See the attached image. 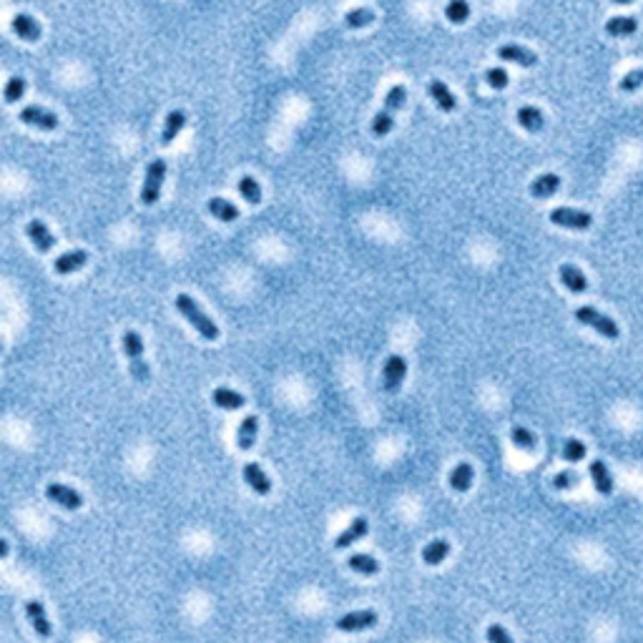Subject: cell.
Segmentation results:
<instances>
[{
  "label": "cell",
  "mask_w": 643,
  "mask_h": 643,
  "mask_svg": "<svg viewBox=\"0 0 643 643\" xmlns=\"http://www.w3.org/2000/svg\"><path fill=\"white\" fill-rule=\"evenodd\" d=\"M405 101H408V88L402 86V83H395V86L387 91L382 109H379L372 118V136L374 138H385L387 133L392 131V126H395V116H397V111L402 109Z\"/></svg>",
  "instance_id": "cell-1"
},
{
  "label": "cell",
  "mask_w": 643,
  "mask_h": 643,
  "mask_svg": "<svg viewBox=\"0 0 643 643\" xmlns=\"http://www.w3.org/2000/svg\"><path fill=\"white\" fill-rule=\"evenodd\" d=\"M405 374H408V362L402 355H390L385 362V369H382V385L387 392H397L405 382Z\"/></svg>",
  "instance_id": "cell-9"
},
{
  "label": "cell",
  "mask_w": 643,
  "mask_h": 643,
  "mask_svg": "<svg viewBox=\"0 0 643 643\" xmlns=\"http://www.w3.org/2000/svg\"><path fill=\"white\" fill-rule=\"evenodd\" d=\"M257 432H259V420L257 415H247V417L241 420L239 430H236V445H239V450H252L254 442H257Z\"/></svg>",
  "instance_id": "cell-22"
},
{
  "label": "cell",
  "mask_w": 643,
  "mask_h": 643,
  "mask_svg": "<svg viewBox=\"0 0 643 643\" xmlns=\"http://www.w3.org/2000/svg\"><path fill=\"white\" fill-rule=\"evenodd\" d=\"M20 121H23L25 126L40 128V131H56L58 128V116L46 109H40V106H35V104L25 106V109L20 111Z\"/></svg>",
  "instance_id": "cell-10"
},
{
  "label": "cell",
  "mask_w": 643,
  "mask_h": 643,
  "mask_svg": "<svg viewBox=\"0 0 643 643\" xmlns=\"http://www.w3.org/2000/svg\"><path fill=\"white\" fill-rule=\"evenodd\" d=\"M207 209H209V214H212L214 219H219V221H224V224H231V221H236V219H239V209H236L234 204H231V201L219 199V196L209 199Z\"/></svg>",
  "instance_id": "cell-27"
},
{
  "label": "cell",
  "mask_w": 643,
  "mask_h": 643,
  "mask_svg": "<svg viewBox=\"0 0 643 643\" xmlns=\"http://www.w3.org/2000/svg\"><path fill=\"white\" fill-rule=\"evenodd\" d=\"M515 118L528 133H538V131L546 128V116H543V111L540 109H535V106H520L518 114H515Z\"/></svg>",
  "instance_id": "cell-19"
},
{
  "label": "cell",
  "mask_w": 643,
  "mask_h": 643,
  "mask_svg": "<svg viewBox=\"0 0 643 643\" xmlns=\"http://www.w3.org/2000/svg\"><path fill=\"white\" fill-rule=\"evenodd\" d=\"M25 613H28V620L33 623L35 633H38L40 638H51L53 636L51 620H48L46 611H43V603L40 601H25Z\"/></svg>",
  "instance_id": "cell-17"
},
{
  "label": "cell",
  "mask_w": 643,
  "mask_h": 643,
  "mask_svg": "<svg viewBox=\"0 0 643 643\" xmlns=\"http://www.w3.org/2000/svg\"><path fill=\"white\" fill-rule=\"evenodd\" d=\"M558 274H561L563 287L568 289V292H573V294H586V292H588V279H586V274H583V271H580L575 264H561Z\"/></svg>",
  "instance_id": "cell-16"
},
{
  "label": "cell",
  "mask_w": 643,
  "mask_h": 643,
  "mask_svg": "<svg viewBox=\"0 0 643 643\" xmlns=\"http://www.w3.org/2000/svg\"><path fill=\"white\" fill-rule=\"evenodd\" d=\"M244 480L249 482V488L259 495H269L271 493V480L267 477V472L257 465V463H247L244 465Z\"/></svg>",
  "instance_id": "cell-21"
},
{
  "label": "cell",
  "mask_w": 643,
  "mask_h": 643,
  "mask_svg": "<svg viewBox=\"0 0 643 643\" xmlns=\"http://www.w3.org/2000/svg\"><path fill=\"white\" fill-rule=\"evenodd\" d=\"M173 305H176L178 314L186 317L191 327H194L196 332L201 334V337L207 339V342H214V339H219V327H216V322H212V317H209L207 312H204L199 305H196V299H194V297H189V294H178V297L173 299Z\"/></svg>",
  "instance_id": "cell-2"
},
{
  "label": "cell",
  "mask_w": 643,
  "mask_h": 643,
  "mask_svg": "<svg viewBox=\"0 0 643 643\" xmlns=\"http://www.w3.org/2000/svg\"><path fill=\"white\" fill-rule=\"evenodd\" d=\"M212 402L221 410H239L247 405V397L239 395L236 390H229V387H216L212 392Z\"/></svg>",
  "instance_id": "cell-24"
},
{
  "label": "cell",
  "mask_w": 643,
  "mask_h": 643,
  "mask_svg": "<svg viewBox=\"0 0 643 643\" xmlns=\"http://www.w3.org/2000/svg\"><path fill=\"white\" fill-rule=\"evenodd\" d=\"M123 352L128 357V369H131V377L136 379L138 385H149L151 379V369L144 360V339L136 329H126L123 332Z\"/></svg>",
  "instance_id": "cell-3"
},
{
  "label": "cell",
  "mask_w": 643,
  "mask_h": 643,
  "mask_svg": "<svg viewBox=\"0 0 643 643\" xmlns=\"http://www.w3.org/2000/svg\"><path fill=\"white\" fill-rule=\"evenodd\" d=\"M427 91H430V96H432V101H435V106L440 111H445V114H453L455 109H458V98L450 93V88L442 83V80H437V78H432L430 80V86H427Z\"/></svg>",
  "instance_id": "cell-18"
},
{
  "label": "cell",
  "mask_w": 643,
  "mask_h": 643,
  "mask_svg": "<svg viewBox=\"0 0 643 643\" xmlns=\"http://www.w3.org/2000/svg\"><path fill=\"white\" fill-rule=\"evenodd\" d=\"M556 226H563V229H573V231H586L591 229L593 224V216L588 212H580V209H570V207H556L551 214H548Z\"/></svg>",
  "instance_id": "cell-6"
},
{
  "label": "cell",
  "mask_w": 643,
  "mask_h": 643,
  "mask_svg": "<svg viewBox=\"0 0 643 643\" xmlns=\"http://www.w3.org/2000/svg\"><path fill=\"white\" fill-rule=\"evenodd\" d=\"M472 477H475V470H472L470 463H460L450 470V488L455 493H467L472 485Z\"/></svg>",
  "instance_id": "cell-26"
},
{
  "label": "cell",
  "mask_w": 643,
  "mask_h": 643,
  "mask_svg": "<svg viewBox=\"0 0 643 643\" xmlns=\"http://www.w3.org/2000/svg\"><path fill=\"white\" fill-rule=\"evenodd\" d=\"M561 189V178L556 173H540L538 178L530 181V196L533 199H551Z\"/></svg>",
  "instance_id": "cell-23"
},
{
  "label": "cell",
  "mask_w": 643,
  "mask_h": 643,
  "mask_svg": "<svg viewBox=\"0 0 643 643\" xmlns=\"http://www.w3.org/2000/svg\"><path fill=\"white\" fill-rule=\"evenodd\" d=\"M164 178H166V161L154 159L149 164V169H146L144 186H141V204H144V207H154L156 201H159Z\"/></svg>",
  "instance_id": "cell-5"
},
{
  "label": "cell",
  "mask_w": 643,
  "mask_h": 643,
  "mask_svg": "<svg viewBox=\"0 0 643 643\" xmlns=\"http://www.w3.org/2000/svg\"><path fill=\"white\" fill-rule=\"evenodd\" d=\"M643 86V68H636V71H628L626 75H623V80L618 83V88L623 93H631L636 91V88Z\"/></svg>",
  "instance_id": "cell-38"
},
{
  "label": "cell",
  "mask_w": 643,
  "mask_h": 643,
  "mask_svg": "<svg viewBox=\"0 0 643 643\" xmlns=\"http://www.w3.org/2000/svg\"><path fill=\"white\" fill-rule=\"evenodd\" d=\"M46 498L51 500V503H56V506H61L63 510H78V508L83 506V495H80L78 490L63 485V482H48Z\"/></svg>",
  "instance_id": "cell-7"
},
{
  "label": "cell",
  "mask_w": 643,
  "mask_h": 643,
  "mask_svg": "<svg viewBox=\"0 0 643 643\" xmlns=\"http://www.w3.org/2000/svg\"><path fill=\"white\" fill-rule=\"evenodd\" d=\"M377 623V611L365 608V611H352V613L342 616V618L334 623L337 631L342 633H357V631H367Z\"/></svg>",
  "instance_id": "cell-8"
},
{
  "label": "cell",
  "mask_w": 643,
  "mask_h": 643,
  "mask_svg": "<svg viewBox=\"0 0 643 643\" xmlns=\"http://www.w3.org/2000/svg\"><path fill=\"white\" fill-rule=\"evenodd\" d=\"M611 3H616V6H628V3H633V0H611Z\"/></svg>",
  "instance_id": "cell-41"
},
{
  "label": "cell",
  "mask_w": 643,
  "mask_h": 643,
  "mask_svg": "<svg viewBox=\"0 0 643 643\" xmlns=\"http://www.w3.org/2000/svg\"><path fill=\"white\" fill-rule=\"evenodd\" d=\"M25 80L23 78H11L6 83V91H3V96H6V104H16V101H20V98L25 96Z\"/></svg>",
  "instance_id": "cell-37"
},
{
  "label": "cell",
  "mask_w": 643,
  "mask_h": 643,
  "mask_svg": "<svg viewBox=\"0 0 643 643\" xmlns=\"http://www.w3.org/2000/svg\"><path fill=\"white\" fill-rule=\"evenodd\" d=\"M636 28H638V20L631 16H616L606 23V33L613 35V38H623V35L636 33Z\"/></svg>",
  "instance_id": "cell-28"
},
{
  "label": "cell",
  "mask_w": 643,
  "mask_h": 643,
  "mask_svg": "<svg viewBox=\"0 0 643 643\" xmlns=\"http://www.w3.org/2000/svg\"><path fill=\"white\" fill-rule=\"evenodd\" d=\"M25 234H28V239L33 241V247L38 249L40 254H48L53 247H56V239H53V234L48 231V226L40 221V219H33V221H28V226H25Z\"/></svg>",
  "instance_id": "cell-14"
},
{
  "label": "cell",
  "mask_w": 643,
  "mask_h": 643,
  "mask_svg": "<svg viewBox=\"0 0 643 643\" xmlns=\"http://www.w3.org/2000/svg\"><path fill=\"white\" fill-rule=\"evenodd\" d=\"M575 319L580 322V324H586V327H591V329H596L601 337H606V339H618L620 337V329H618V324H616L611 317H606V314H601L598 310H593V307H588V305H583V307H578L575 310Z\"/></svg>",
  "instance_id": "cell-4"
},
{
  "label": "cell",
  "mask_w": 643,
  "mask_h": 643,
  "mask_svg": "<svg viewBox=\"0 0 643 643\" xmlns=\"http://www.w3.org/2000/svg\"><path fill=\"white\" fill-rule=\"evenodd\" d=\"M498 58L500 61H508V63H518L522 68H533L538 63V56H535L530 48L518 46V43H506V46L498 48Z\"/></svg>",
  "instance_id": "cell-11"
},
{
  "label": "cell",
  "mask_w": 643,
  "mask_h": 643,
  "mask_svg": "<svg viewBox=\"0 0 643 643\" xmlns=\"http://www.w3.org/2000/svg\"><path fill=\"white\" fill-rule=\"evenodd\" d=\"M485 636H488V643H513V636L500 626V623L488 626V633H485Z\"/></svg>",
  "instance_id": "cell-40"
},
{
  "label": "cell",
  "mask_w": 643,
  "mask_h": 643,
  "mask_svg": "<svg viewBox=\"0 0 643 643\" xmlns=\"http://www.w3.org/2000/svg\"><path fill=\"white\" fill-rule=\"evenodd\" d=\"M186 126V114L184 111H171L164 121V131H161V146H171L173 138L181 133V128Z\"/></svg>",
  "instance_id": "cell-25"
},
{
  "label": "cell",
  "mask_w": 643,
  "mask_h": 643,
  "mask_svg": "<svg viewBox=\"0 0 643 643\" xmlns=\"http://www.w3.org/2000/svg\"><path fill=\"white\" fill-rule=\"evenodd\" d=\"M11 30L20 40H28V43H35V40L40 38V33H43V30H40V23L33 16H28V13H18V16L11 20Z\"/></svg>",
  "instance_id": "cell-13"
},
{
  "label": "cell",
  "mask_w": 643,
  "mask_h": 643,
  "mask_svg": "<svg viewBox=\"0 0 643 643\" xmlns=\"http://www.w3.org/2000/svg\"><path fill=\"white\" fill-rule=\"evenodd\" d=\"M367 530H369L367 518H355V520L347 525V530H342V533L334 538V548H337V551H342V548H350L352 543H357V540L365 538V535H367Z\"/></svg>",
  "instance_id": "cell-15"
},
{
  "label": "cell",
  "mask_w": 643,
  "mask_h": 643,
  "mask_svg": "<svg viewBox=\"0 0 643 643\" xmlns=\"http://www.w3.org/2000/svg\"><path fill=\"white\" fill-rule=\"evenodd\" d=\"M588 448L586 442L575 440V437H568V440L563 442V460H568V463H580V460L586 458Z\"/></svg>",
  "instance_id": "cell-35"
},
{
  "label": "cell",
  "mask_w": 643,
  "mask_h": 643,
  "mask_svg": "<svg viewBox=\"0 0 643 643\" xmlns=\"http://www.w3.org/2000/svg\"><path fill=\"white\" fill-rule=\"evenodd\" d=\"M448 556H450L448 540H430V543L422 548V561H425L427 565H440Z\"/></svg>",
  "instance_id": "cell-29"
},
{
  "label": "cell",
  "mask_w": 643,
  "mask_h": 643,
  "mask_svg": "<svg viewBox=\"0 0 643 643\" xmlns=\"http://www.w3.org/2000/svg\"><path fill=\"white\" fill-rule=\"evenodd\" d=\"M347 565H350V570H355V573H360V575H377L379 573V563L374 561L372 556H367V553H355V556H350Z\"/></svg>",
  "instance_id": "cell-30"
},
{
  "label": "cell",
  "mask_w": 643,
  "mask_h": 643,
  "mask_svg": "<svg viewBox=\"0 0 643 643\" xmlns=\"http://www.w3.org/2000/svg\"><path fill=\"white\" fill-rule=\"evenodd\" d=\"M510 440H513V445H515L518 450H522V453H533V450L538 448V440H535V435L528 430V427H522V425L510 427Z\"/></svg>",
  "instance_id": "cell-32"
},
{
  "label": "cell",
  "mask_w": 643,
  "mask_h": 643,
  "mask_svg": "<svg viewBox=\"0 0 643 643\" xmlns=\"http://www.w3.org/2000/svg\"><path fill=\"white\" fill-rule=\"evenodd\" d=\"M0 553H3V558L8 556V543H6V540H3V546H0Z\"/></svg>",
  "instance_id": "cell-42"
},
{
  "label": "cell",
  "mask_w": 643,
  "mask_h": 643,
  "mask_svg": "<svg viewBox=\"0 0 643 643\" xmlns=\"http://www.w3.org/2000/svg\"><path fill=\"white\" fill-rule=\"evenodd\" d=\"M86 264H88V252H83V249H73V252L61 254V257L53 262V271L61 274V276H66V274H73V271L83 269Z\"/></svg>",
  "instance_id": "cell-12"
},
{
  "label": "cell",
  "mask_w": 643,
  "mask_h": 643,
  "mask_svg": "<svg viewBox=\"0 0 643 643\" xmlns=\"http://www.w3.org/2000/svg\"><path fill=\"white\" fill-rule=\"evenodd\" d=\"M372 20H374V13L369 11V8H352V11L345 16V25L352 30L365 28V25H369Z\"/></svg>",
  "instance_id": "cell-34"
},
{
  "label": "cell",
  "mask_w": 643,
  "mask_h": 643,
  "mask_svg": "<svg viewBox=\"0 0 643 643\" xmlns=\"http://www.w3.org/2000/svg\"><path fill=\"white\" fill-rule=\"evenodd\" d=\"M236 191H239L241 199L249 201L252 207H257L259 201H262V186H259V181L254 176H241L239 184H236Z\"/></svg>",
  "instance_id": "cell-31"
},
{
  "label": "cell",
  "mask_w": 643,
  "mask_h": 643,
  "mask_svg": "<svg viewBox=\"0 0 643 643\" xmlns=\"http://www.w3.org/2000/svg\"><path fill=\"white\" fill-rule=\"evenodd\" d=\"M508 71L500 68V66H493V68L485 71V83H488L490 88H495V91H503V88L508 86Z\"/></svg>",
  "instance_id": "cell-36"
},
{
  "label": "cell",
  "mask_w": 643,
  "mask_h": 643,
  "mask_svg": "<svg viewBox=\"0 0 643 643\" xmlns=\"http://www.w3.org/2000/svg\"><path fill=\"white\" fill-rule=\"evenodd\" d=\"M578 472H573V470H563V472H558L556 477H553V488L556 490H570V488H575L578 485Z\"/></svg>",
  "instance_id": "cell-39"
},
{
  "label": "cell",
  "mask_w": 643,
  "mask_h": 643,
  "mask_svg": "<svg viewBox=\"0 0 643 643\" xmlns=\"http://www.w3.org/2000/svg\"><path fill=\"white\" fill-rule=\"evenodd\" d=\"M445 18L455 25L465 23L467 18H470V3L467 0H450L448 6H445Z\"/></svg>",
  "instance_id": "cell-33"
},
{
  "label": "cell",
  "mask_w": 643,
  "mask_h": 643,
  "mask_svg": "<svg viewBox=\"0 0 643 643\" xmlns=\"http://www.w3.org/2000/svg\"><path fill=\"white\" fill-rule=\"evenodd\" d=\"M588 472H591L593 488H596L598 493H601V495H611V493H613V477H611L608 465H606L603 460H593L591 467H588Z\"/></svg>",
  "instance_id": "cell-20"
}]
</instances>
